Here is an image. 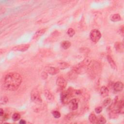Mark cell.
I'll use <instances>...</instances> for the list:
<instances>
[{
    "label": "cell",
    "instance_id": "obj_1",
    "mask_svg": "<svg viewBox=\"0 0 124 124\" xmlns=\"http://www.w3.org/2000/svg\"><path fill=\"white\" fill-rule=\"evenodd\" d=\"M22 81L21 75L16 72L9 73L6 75L4 79V86L9 91L16 90Z\"/></svg>",
    "mask_w": 124,
    "mask_h": 124
},
{
    "label": "cell",
    "instance_id": "obj_2",
    "mask_svg": "<svg viewBox=\"0 0 124 124\" xmlns=\"http://www.w3.org/2000/svg\"><path fill=\"white\" fill-rule=\"evenodd\" d=\"M91 62V58L89 57H86L82 62L73 67V71L76 74H81L85 72L86 70H87L88 67Z\"/></svg>",
    "mask_w": 124,
    "mask_h": 124
},
{
    "label": "cell",
    "instance_id": "obj_3",
    "mask_svg": "<svg viewBox=\"0 0 124 124\" xmlns=\"http://www.w3.org/2000/svg\"><path fill=\"white\" fill-rule=\"evenodd\" d=\"M124 101L123 100L118 101L117 100H114L113 103L110 105L109 107V110L110 111H112L117 114L124 113Z\"/></svg>",
    "mask_w": 124,
    "mask_h": 124
},
{
    "label": "cell",
    "instance_id": "obj_4",
    "mask_svg": "<svg viewBox=\"0 0 124 124\" xmlns=\"http://www.w3.org/2000/svg\"><path fill=\"white\" fill-rule=\"evenodd\" d=\"M99 70V65L97 62H91L90 64L89 65L87 68V70L89 72V74L92 78H94L97 74Z\"/></svg>",
    "mask_w": 124,
    "mask_h": 124
},
{
    "label": "cell",
    "instance_id": "obj_5",
    "mask_svg": "<svg viewBox=\"0 0 124 124\" xmlns=\"http://www.w3.org/2000/svg\"><path fill=\"white\" fill-rule=\"evenodd\" d=\"M31 101L36 104L42 103V99L39 92L37 89H33L31 93Z\"/></svg>",
    "mask_w": 124,
    "mask_h": 124
},
{
    "label": "cell",
    "instance_id": "obj_6",
    "mask_svg": "<svg viewBox=\"0 0 124 124\" xmlns=\"http://www.w3.org/2000/svg\"><path fill=\"white\" fill-rule=\"evenodd\" d=\"M71 97H72V95L68 90L66 91H63L61 93V100L63 104H68Z\"/></svg>",
    "mask_w": 124,
    "mask_h": 124
},
{
    "label": "cell",
    "instance_id": "obj_7",
    "mask_svg": "<svg viewBox=\"0 0 124 124\" xmlns=\"http://www.w3.org/2000/svg\"><path fill=\"white\" fill-rule=\"evenodd\" d=\"M101 37V33L97 29L92 30L90 33V38L91 40L94 43H97Z\"/></svg>",
    "mask_w": 124,
    "mask_h": 124
},
{
    "label": "cell",
    "instance_id": "obj_8",
    "mask_svg": "<svg viewBox=\"0 0 124 124\" xmlns=\"http://www.w3.org/2000/svg\"><path fill=\"white\" fill-rule=\"evenodd\" d=\"M56 85L58 88L61 90L64 89L67 85V82L66 80L62 77H59L56 79Z\"/></svg>",
    "mask_w": 124,
    "mask_h": 124
},
{
    "label": "cell",
    "instance_id": "obj_9",
    "mask_svg": "<svg viewBox=\"0 0 124 124\" xmlns=\"http://www.w3.org/2000/svg\"><path fill=\"white\" fill-rule=\"evenodd\" d=\"M78 99L77 98H74L71 99L68 103L70 109L72 110H76L78 108Z\"/></svg>",
    "mask_w": 124,
    "mask_h": 124
},
{
    "label": "cell",
    "instance_id": "obj_10",
    "mask_svg": "<svg viewBox=\"0 0 124 124\" xmlns=\"http://www.w3.org/2000/svg\"><path fill=\"white\" fill-rule=\"evenodd\" d=\"M30 47L29 44H21L14 46L12 49L14 51H25L28 49Z\"/></svg>",
    "mask_w": 124,
    "mask_h": 124
},
{
    "label": "cell",
    "instance_id": "obj_11",
    "mask_svg": "<svg viewBox=\"0 0 124 124\" xmlns=\"http://www.w3.org/2000/svg\"><path fill=\"white\" fill-rule=\"evenodd\" d=\"M46 72L49 73V74L54 75L59 73L60 71V70L58 68H57V67L47 66L46 67Z\"/></svg>",
    "mask_w": 124,
    "mask_h": 124
},
{
    "label": "cell",
    "instance_id": "obj_12",
    "mask_svg": "<svg viewBox=\"0 0 124 124\" xmlns=\"http://www.w3.org/2000/svg\"><path fill=\"white\" fill-rule=\"evenodd\" d=\"M113 89L115 92H119L123 90L124 85L123 83L121 81H117L115 82L113 85Z\"/></svg>",
    "mask_w": 124,
    "mask_h": 124
},
{
    "label": "cell",
    "instance_id": "obj_13",
    "mask_svg": "<svg viewBox=\"0 0 124 124\" xmlns=\"http://www.w3.org/2000/svg\"><path fill=\"white\" fill-rule=\"evenodd\" d=\"M114 47L117 51L119 53H122L124 51V44L122 42H117L114 44Z\"/></svg>",
    "mask_w": 124,
    "mask_h": 124
},
{
    "label": "cell",
    "instance_id": "obj_14",
    "mask_svg": "<svg viewBox=\"0 0 124 124\" xmlns=\"http://www.w3.org/2000/svg\"><path fill=\"white\" fill-rule=\"evenodd\" d=\"M109 93V90L106 86H102L100 90V95L104 97H106L108 95Z\"/></svg>",
    "mask_w": 124,
    "mask_h": 124
},
{
    "label": "cell",
    "instance_id": "obj_15",
    "mask_svg": "<svg viewBox=\"0 0 124 124\" xmlns=\"http://www.w3.org/2000/svg\"><path fill=\"white\" fill-rule=\"evenodd\" d=\"M107 58L108 62L109 63V64L110 66H111V67L112 68H113V69H117L116 64L115 62H114V60H113V59L112 58V57L110 56H109V55H108Z\"/></svg>",
    "mask_w": 124,
    "mask_h": 124
},
{
    "label": "cell",
    "instance_id": "obj_16",
    "mask_svg": "<svg viewBox=\"0 0 124 124\" xmlns=\"http://www.w3.org/2000/svg\"><path fill=\"white\" fill-rule=\"evenodd\" d=\"M46 29H43L40 30L38 31H36V33L33 35V39H37L38 37H40L41 36H42L43 34H44L45 33V32L46 31Z\"/></svg>",
    "mask_w": 124,
    "mask_h": 124
},
{
    "label": "cell",
    "instance_id": "obj_17",
    "mask_svg": "<svg viewBox=\"0 0 124 124\" xmlns=\"http://www.w3.org/2000/svg\"><path fill=\"white\" fill-rule=\"evenodd\" d=\"M110 19L113 22H117L121 20V17L118 14H114L110 16Z\"/></svg>",
    "mask_w": 124,
    "mask_h": 124
},
{
    "label": "cell",
    "instance_id": "obj_18",
    "mask_svg": "<svg viewBox=\"0 0 124 124\" xmlns=\"http://www.w3.org/2000/svg\"><path fill=\"white\" fill-rule=\"evenodd\" d=\"M45 95L46 97L50 101H53L54 100V96L52 95V94L47 90H45Z\"/></svg>",
    "mask_w": 124,
    "mask_h": 124
},
{
    "label": "cell",
    "instance_id": "obj_19",
    "mask_svg": "<svg viewBox=\"0 0 124 124\" xmlns=\"http://www.w3.org/2000/svg\"><path fill=\"white\" fill-rule=\"evenodd\" d=\"M89 120L91 123L93 124H97V120L96 116L93 114L91 113L89 117Z\"/></svg>",
    "mask_w": 124,
    "mask_h": 124
},
{
    "label": "cell",
    "instance_id": "obj_20",
    "mask_svg": "<svg viewBox=\"0 0 124 124\" xmlns=\"http://www.w3.org/2000/svg\"><path fill=\"white\" fill-rule=\"evenodd\" d=\"M71 45V42L68 41H64L62 42V44H61L62 47L64 49H67L68 48H69Z\"/></svg>",
    "mask_w": 124,
    "mask_h": 124
},
{
    "label": "cell",
    "instance_id": "obj_21",
    "mask_svg": "<svg viewBox=\"0 0 124 124\" xmlns=\"http://www.w3.org/2000/svg\"><path fill=\"white\" fill-rule=\"evenodd\" d=\"M69 64L64 62H62L59 63V68L61 69H64L67 68L69 67Z\"/></svg>",
    "mask_w": 124,
    "mask_h": 124
},
{
    "label": "cell",
    "instance_id": "obj_22",
    "mask_svg": "<svg viewBox=\"0 0 124 124\" xmlns=\"http://www.w3.org/2000/svg\"><path fill=\"white\" fill-rule=\"evenodd\" d=\"M97 124H103L106 123V119L101 115L99 116L98 117H97Z\"/></svg>",
    "mask_w": 124,
    "mask_h": 124
},
{
    "label": "cell",
    "instance_id": "obj_23",
    "mask_svg": "<svg viewBox=\"0 0 124 124\" xmlns=\"http://www.w3.org/2000/svg\"><path fill=\"white\" fill-rule=\"evenodd\" d=\"M8 102V98L6 96H3L1 97L0 100V103L2 105H5Z\"/></svg>",
    "mask_w": 124,
    "mask_h": 124
},
{
    "label": "cell",
    "instance_id": "obj_24",
    "mask_svg": "<svg viewBox=\"0 0 124 124\" xmlns=\"http://www.w3.org/2000/svg\"><path fill=\"white\" fill-rule=\"evenodd\" d=\"M20 118V115L18 113H15L12 115V119L14 121H17Z\"/></svg>",
    "mask_w": 124,
    "mask_h": 124
},
{
    "label": "cell",
    "instance_id": "obj_25",
    "mask_svg": "<svg viewBox=\"0 0 124 124\" xmlns=\"http://www.w3.org/2000/svg\"><path fill=\"white\" fill-rule=\"evenodd\" d=\"M67 33L69 36L73 37L75 34V31L73 29L69 28V29H68V30L67 31Z\"/></svg>",
    "mask_w": 124,
    "mask_h": 124
},
{
    "label": "cell",
    "instance_id": "obj_26",
    "mask_svg": "<svg viewBox=\"0 0 124 124\" xmlns=\"http://www.w3.org/2000/svg\"><path fill=\"white\" fill-rule=\"evenodd\" d=\"M111 99L109 98H106L103 102V106L104 107H107L108 106L110 103H111Z\"/></svg>",
    "mask_w": 124,
    "mask_h": 124
},
{
    "label": "cell",
    "instance_id": "obj_27",
    "mask_svg": "<svg viewBox=\"0 0 124 124\" xmlns=\"http://www.w3.org/2000/svg\"><path fill=\"white\" fill-rule=\"evenodd\" d=\"M52 115L55 118H59L61 117V113L59 111L55 110L52 112Z\"/></svg>",
    "mask_w": 124,
    "mask_h": 124
},
{
    "label": "cell",
    "instance_id": "obj_28",
    "mask_svg": "<svg viewBox=\"0 0 124 124\" xmlns=\"http://www.w3.org/2000/svg\"><path fill=\"white\" fill-rule=\"evenodd\" d=\"M102 111V108L101 107H97L95 108V111L97 113H99Z\"/></svg>",
    "mask_w": 124,
    "mask_h": 124
},
{
    "label": "cell",
    "instance_id": "obj_29",
    "mask_svg": "<svg viewBox=\"0 0 124 124\" xmlns=\"http://www.w3.org/2000/svg\"><path fill=\"white\" fill-rule=\"evenodd\" d=\"M124 26H122L120 28V31L122 35L124 34Z\"/></svg>",
    "mask_w": 124,
    "mask_h": 124
},
{
    "label": "cell",
    "instance_id": "obj_30",
    "mask_svg": "<svg viewBox=\"0 0 124 124\" xmlns=\"http://www.w3.org/2000/svg\"><path fill=\"white\" fill-rule=\"evenodd\" d=\"M4 114V110L2 109V108H0V116L1 117Z\"/></svg>",
    "mask_w": 124,
    "mask_h": 124
},
{
    "label": "cell",
    "instance_id": "obj_31",
    "mask_svg": "<svg viewBox=\"0 0 124 124\" xmlns=\"http://www.w3.org/2000/svg\"><path fill=\"white\" fill-rule=\"evenodd\" d=\"M19 123L20 124H25L26 123V121H25V120H20V121H19Z\"/></svg>",
    "mask_w": 124,
    "mask_h": 124
}]
</instances>
